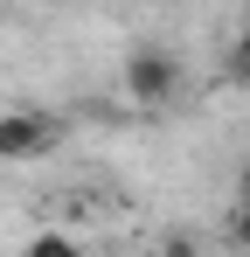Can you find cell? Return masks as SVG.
<instances>
[{"mask_svg":"<svg viewBox=\"0 0 250 257\" xmlns=\"http://www.w3.org/2000/svg\"><path fill=\"white\" fill-rule=\"evenodd\" d=\"M7 257H90V250H83L70 229H35V236H28L21 250H7Z\"/></svg>","mask_w":250,"mask_h":257,"instance_id":"3957f363","label":"cell"},{"mask_svg":"<svg viewBox=\"0 0 250 257\" xmlns=\"http://www.w3.org/2000/svg\"><path fill=\"white\" fill-rule=\"evenodd\" d=\"M125 97H132L139 111L174 104V97H181V56L160 49V42H139L132 56H125Z\"/></svg>","mask_w":250,"mask_h":257,"instance_id":"6da1fadb","label":"cell"},{"mask_svg":"<svg viewBox=\"0 0 250 257\" xmlns=\"http://www.w3.org/2000/svg\"><path fill=\"white\" fill-rule=\"evenodd\" d=\"M160 257H202V250H195V236H167V243H160Z\"/></svg>","mask_w":250,"mask_h":257,"instance_id":"52a82bcc","label":"cell"},{"mask_svg":"<svg viewBox=\"0 0 250 257\" xmlns=\"http://www.w3.org/2000/svg\"><path fill=\"white\" fill-rule=\"evenodd\" d=\"M229 243L250 257V209H229Z\"/></svg>","mask_w":250,"mask_h":257,"instance_id":"5b68a950","label":"cell"},{"mask_svg":"<svg viewBox=\"0 0 250 257\" xmlns=\"http://www.w3.org/2000/svg\"><path fill=\"white\" fill-rule=\"evenodd\" d=\"M229 209H250V160L236 167V188H229Z\"/></svg>","mask_w":250,"mask_h":257,"instance_id":"8992f818","label":"cell"},{"mask_svg":"<svg viewBox=\"0 0 250 257\" xmlns=\"http://www.w3.org/2000/svg\"><path fill=\"white\" fill-rule=\"evenodd\" d=\"M63 146V118L42 111V104H14L0 111V167H21V160H42Z\"/></svg>","mask_w":250,"mask_h":257,"instance_id":"7a4b0ae2","label":"cell"},{"mask_svg":"<svg viewBox=\"0 0 250 257\" xmlns=\"http://www.w3.org/2000/svg\"><path fill=\"white\" fill-rule=\"evenodd\" d=\"M222 77L250 90V21L236 28V35H229V49H222Z\"/></svg>","mask_w":250,"mask_h":257,"instance_id":"277c9868","label":"cell"}]
</instances>
